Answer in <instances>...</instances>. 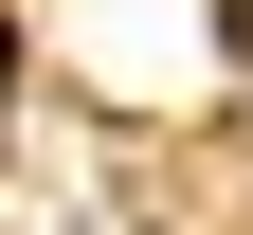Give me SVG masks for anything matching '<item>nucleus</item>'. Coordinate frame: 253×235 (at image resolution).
Here are the masks:
<instances>
[{
  "label": "nucleus",
  "instance_id": "f03ea898",
  "mask_svg": "<svg viewBox=\"0 0 253 235\" xmlns=\"http://www.w3.org/2000/svg\"><path fill=\"white\" fill-rule=\"evenodd\" d=\"M0 73H18V18H0Z\"/></svg>",
  "mask_w": 253,
  "mask_h": 235
},
{
  "label": "nucleus",
  "instance_id": "f257e3e1",
  "mask_svg": "<svg viewBox=\"0 0 253 235\" xmlns=\"http://www.w3.org/2000/svg\"><path fill=\"white\" fill-rule=\"evenodd\" d=\"M217 37H235V54H253V0H217Z\"/></svg>",
  "mask_w": 253,
  "mask_h": 235
}]
</instances>
